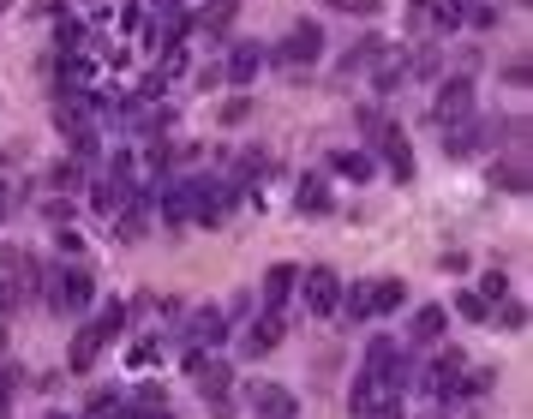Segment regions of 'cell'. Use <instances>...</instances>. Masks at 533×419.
Instances as JSON below:
<instances>
[{
  "label": "cell",
  "mask_w": 533,
  "mask_h": 419,
  "mask_svg": "<svg viewBox=\"0 0 533 419\" xmlns=\"http://www.w3.org/2000/svg\"><path fill=\"white\" fill-rule=\"evenodd\" d=\"M90 300H96V282H90L84 264H60V270H48V282H42V306H48L54 318H84Z\"/></svg>",
  "instance_id": "1"
},
{
  "label": "cell",
  "mask_w": 533,
  "mask_h": 419,
  "mask_svg": "<svg viewBox=\"0 0 533 419\" xmlns=\"http://www.w3.org/2000/svg\"><path fill=\"white\" fill-rule=\"evenodd\" d=\"M318 54H324V24H318V18H300V24L270 48L276 66H318Z\"/></svg>",
  "instance_id": "2"
},
{
  "label": "cell",
  "mask_w": 533,
  "mask_h": 419,
  "mask_svg": "<svg viewBox=\"0 0 533 419\" xmlns=\"http://www.w3.org/2000/svg\"><path fill=\"white\" fill-rule=\"evenodd\" d=\"M474 102H480V90H474V72H456V78H444V84H438L432 120H438V126H462V120H474Z\"/></svg>",
  "instance_id": "3"
},
{
  "label": "cell",
  "mask_w": 533,
  "mask_h": 419,
  "mask_svg": "<svg viewBox=\"0 0 533 419\" xmlns=\"http://www.w3.org/2000/svg\"><path fill=\"white\" fill-rule=\"evenodd\" d=\"M186 192H192V222L198 228H216L222 216H228V204L240 198V186H228V180H186Z\"/></svg>",
  "instance_id": "4"
},
{
  "label": "cell",
  "mask_w": 533,
  "mask_h": 419,
  "mask_svg": "<svg viewBox=\"0 0 533 419\" xmlns=\"http://www.w3.org/2000/svg\"><path fill=\"white\" fill-rule=\"evenodd\" d=\"M294 288H300V300H306V312H312V318H330V312L342 306V276H336L330 264H312Z\"/></svg>",
  "instance_id": "5"
},
{
  "label": "cell",
  "mask_w": 533,
  "mask_h": 419,
  "mask_svg": "<svg viewBox=\"0 0 533 419\" xmlns=\"http://www.w3.org/2000/svg\"><path fill=\"white\" fill-rule=\"evenodd\" d=\"M462 372H468V354H462V348H444V354H438V360H432V366L414 378V384H420L432 402H456V384H462Z\"/></svg>",
  "instance_id": "6"
},
{
  "label": "cell",
  "mask_w": 533,
  "mask_h": 419,
  "mask_svg": "<svg viewBox=\"0 0 533 419\" xmlns=\"http://www.w3.org/2000/svg\"><path fill=\"white\" fill-rule=\"evenodd\" d=\"M264 60H270V48H264V42H234V48H228V60H222V78H228L234 90H246V84L264 72Z\"/></svg>",
  "instance_id": "7"
},
{
  "label": "cell",
  "mask_w": 533,
  "mask_h": 419,
  "mask_svg": "<svg viewBox=\"0 0 533 419\" xmlns=\"http://www.w3.org/2000/svg\"><path fill=\"white\" fill-rule=\"evenodd\" d=\"M372 144H378V156H384V168H390V174H396V180L408 186V180H414V144H408V132H402V126L390 120V126H384V132H378Z\"/></svg>",
  "instance_id": "8"
},
{
  "label": "cell",
  "mask_w": 533,
  "mask_h": 419,
  "mask_svg": "<svg viewBox=\"0 0 533 419\" xmlns=\"http://www.w3.org/2000/svg\"><path fill=\"white\" fill-rule=\"evenodd\" d=\"M186 372H192V384H198V396H204V402H216V396H228V390H234L228 360H204V354H192V348H186Z\"/></svg>",
  "instance_id": "9"
},
{
  "label": "cell",
  "mask_w": 533,
  "mask_h": 419,
  "mask_svg": "<svg viewBox=\"0 0 533 419\" xmlns=\"http://www.w3.org/2000/svg\"><path fill=\"white\" fill-rule=\"evenodd\" d=\"M222 336H228V312H210V306H204V312L186 318V348H192V354H216Z\"/></svg>",
  "instance_id": "10"
},
{
  "label": "cell",
  "mask_w": 533,
  "mask_h": 419,
  "mask_svg": "<svg viewBox=\"0 0 533 419\" xmlns=\"http://www.w3.org/2000/svg\"><path fill=\"white\" fill-rule=\"evenodd\" d=\"M294 204H300V216H336V192H330V174H300V186H294Z\"/></svg>",
  "instance_id": "11"
},
{
  "label": "cell",
  "mask_w": 533,
  "mask_h": 419,
  "mask_svg": "<svg viewBox=\"0 0 533 419\" xmlns=\"http://www.w3.org/2000/svg\"><path fill=\"white\" fill-rule=\"evenodd\" d=\"M294 282H300L294 264H270V270H264V288H258V312H282V306L294 300Z\"/></svg>",
  "instance_id": "12"
},
{
  "label": "cell",
  "mask_w": 533,
  "mask_h": 419,
  "mask_svg": "<svg viewBox=\"0 0 533 419\" xmlns=\"http://www.w3.org/2000/svg\"><path fill=\"white\" fill-rule=\"evenodd\" d=\"M252 419H294L300 408H294V390L288 384H252Z\"/></svg>",
  "instance_id": "13"
},
{
  "label": "cell",
  "mask_w": 533,
  "mask_h": 419,
  "mask_svg": "<svg viewBox=\"0 0 533 419\" xmlns=\"http://www.w3.org/2000/svg\"><path fill=\"white\" fill-rule=\"evenodd\" d=\"M282 336H288V318H282V312H258V318H252V330H246V354H258V360H264V354H276V348H282Z\"/></svg>",
  "instance_id": "14"
},
{
  "label": "cell",
  "mask_w": 533,
  "mask_h": 419,
  "mask_svg": "<svg viewBox=\"0 0 533 419\" xmlns=\"http://www.w3.org/2000/svg\"><path fill=\"white\" fill-rule=\"evenodd\" d=\"M444 330H450V306H420V312L408 318V342H414V348L444 342Z\"/></svg>",
  "instance_id": "15"
},
{
  "label": "cell",
  "mask_w": 533,
  "mask_h": 419,
  "mask_svg": "<svg viewBox=\"0 0 533 419\" xmlns=\"http://www.w3.org/2000/svg\"><path fill=\"white\" fill-rule=\"evenodd\" d=\"M402 84H408V54L384 48V54L372 60V90H378V96H396Z\"/></svg>",
  "instance_id": "16"
},
{
  "label": "cell",
  "mask_w": 533,
  "mask_h": 419,
  "mask_svg": "<svg viewBox=\"0 0 533 419\" xmlns=\"http://www.w3.org/2000/svg\"><path fill=\"white\" fill-rule=\"evenodd\" d=\"M474 150H486V144H480V114L462 120V126H444V156H450V162H468Z\"/></svg>",
  "instance_id": "17"
},
{
  "label": "cell",
  "mask_w": 533,
  "mask_h": 419,
  "mask_svg": "<svg viewBox=\"0 0 533 419\" xmlns=\"http://www.w3.org/2000/svg\"><path fill=\"white\" fill-rule=\"evenodd\" d=\"M102 348H108V342H102V330H96V324H78V336H72V354H66V366H72V372H90V366L102 360Z\"/></svg>",
  "instance_id": "18"
},
{
  "label": "cell",
  "mask_w": 533,
  "mask_h": 419,
  "mask_svg": "<svg viewBox=\"0 0 533 419\" xmlns=\"http://www.w3.org/2000/svg\"><path fill=\"white\" fill-rule=\"evenodd\" d=\"M396 354H402V348H396L390 336H372V342H366V360H360V372L384 384V378H390V366H396Z\"/></svg>",
  "instance_id": "19"
},
{
  "label": "cell",
  "mask_w": 533,
  "mask_h": 419,
  "mask_svg": "<svg viewBox=\"0 0 533 419\" xmlns=\"http://www.w3.org/2000/svg\"><path fill=\"white\" fill-rule=\"evenodd\" d=\"M384 48H390L384 36H360V42H348V48H342V72H372V60H378Z\"/></svg>",
  "instance_id": "20"
},
{
  "label": "cell",
  "mask_w": 533,
  "mask_h": 419,
  "mask_svg": "<svg viewBox=\"0 0 533 419\" xmlns=\"http://www.w3.org/2000/svg\"><path fill=\"white\" fill-rule=\"evenodd\" d=\"M330 174L366 186V180H372V156H366V150H336V156H330Z\"/></svg>",
  "instance_id": "21"
},
{
  "label": "cell",
  "mask_w": 533,
  "mask_h": 419,
  "mask_svg": "<svg viewBox=\"0 0 533 419\" xmlns=\"http://www.w3.org/2000/svg\"><path fill=\"white\" fill-rule=\"evenodd\" d=\"M234 18H240V0H204V12H198V30H210V36H228V30H234Z\"/></svg>",
  "instance_id": "22"
},
{
  "label": "cell",
  "mask_w": 533,
  "mask_h": 419,
  "mask_svg": "<svg viewBox=\"0 0 533 419\" xmlns=\"http://www.w3.org/2000/svg\"><path fill=\"white\" fill-rule=\"evenodd\" d=\"M486 180H492L498 192H528V168H522V162H492Z\"/></svg>",
  "instance_id": "23"
},
{
  "label": "cell",
  "mask_w": 533,
  "mask_h": 419,
  "mask_svg": "<svg viewBox=\"0 0 533 419\" xmlns=\"http://www.w3.org/2000/svg\"><path fill=\"white\" fill-rule=\"evenodd\" d=\"M408 306V282H372V318L378 312H402Z\"/></svg>",
  "instance_id": "24"
},
{
  "label": "cell",
  "mask_w": 533,
  "mask_h": 419,
  "mask_svg": "<svg viewBox=\"0 0 533 419\" xmlns=\"http://www.w3.org/2000/svg\"><path fill=\"white\" fill-rule=\"evenodd\" d=\"M336 312H348L354 324H360V318H372V282H354V288H342V306H336Z\"/></svg>",
  "instance_id": "25"
},
{
  "label": "cell",
  "mask_w": 533,
  "mask_h": 419,
  "mask_svg": "<svg viewBox=\"0 0 533 419\" xmlns=\"http://www.w3.org/2000/svg\"><path fill=\"white\" fill-rule=\"evenodd\" d=\"M462 12H468V0H426V12H420V18H432L438 30H456V24H462Z\"/></svg>",
  "instance_id": "26"
},
{
  "label": "cell",
  "mask_w": 533,
  "mask_h": 419,
  "mask_svg": "<svg viewBox=\"0 0 533 419\" xmlns=\"http://www.w3.org/2000/svg\"><path fill=\"white\" fill-rule=\"evenodd\" d=\"M258 174H270V156H264V150H240V156H234V186H246V180H258Z\"/></svg>",
  "instance_id": "27"
},
{
  "label": "cell",
  "mask_w": 533,
  "mask_h": 419,
  "mask_svg": "<svg viewBox=\"0 0 533 419\" xmlns=\"http://www.w3.org/2000/svg\"><path fill=\"white\" fill-rule=\"evenodd\" d=\"M48 186H54L60 198H72V192L84 186V168H78V162H54V168H48Z\"/></svg>",
  "instance_id": "28"
},
{
  "label": "cell",
  "mask_w": 533,
  "mask_h": 419,
  "mask_svg": "<svg viewBox=\"0 0 533 419\" xmlns=\"http://www.w3.org/2000/svg\"><path fill=\"white\" fill-rule=\"evenodd\" d=\"M126 318H132V312H126V306H120V300H114V306H102V312H96V318H90V324H96V330H102V342H114V336H126Z\"/></svg>",
  "instance_id": "29"
},
{
  "label": "cell",
  "mask_w": 533,
  "mask_h": 419,
  "mask_svg": "<svg viewBox=\"0 0 533 419\" xmlns=\"http://www.w3.org/2000/svg\"><path fill=\"white\" fill-rule=\"evenodd\" d=\"M444 72V48H420L408 54V78H438Z\"/></svg>",
  "instance_id": "30"
},
{
  "label": "cell",
  "mask_w": 533,
  "mask_h": 419,
  "mask_svg": "<svg viewBox=\"0 0 533 419\" xmlns=\"http://www.w3.org/2000/svg\"><path fill=\"white\" fill-rule=\"evenodd\" d=\"M216 120H222V126H246V120H252V96H246V90H234V96L222 102V114H216Z\"/></svg>",
  "instance_id": "31"
},
{
  "label": "cell",
  "mask_w": 533,
  "mask_h": 419,
  "mask_svg": "<svg viewBox=\"0 0 533 419\" xmlns=\"http://www.w3.org/2000/svg\"><path fill=\"white\" fill-rule=\"evenodd\" d=\"M474 294H480V300H486V306H498V300H510V276H504V270H486V276H480V288H474Z\"/></svg>",
  "instance_id": "32"
},
{
  "label": "cell",
  "mask_w": 533,
  "mask_h": 419,
  "mask_svg": "<svg viewBox=\"0 0 533 419\" xmlns=\"http://www.w3.org/2000/svg\"><path fill=\"white\" fill-rule=\"evenodd\" d=\"M378 390H384V384H378V378H366V372H360V378H354V390H348V408H354V414H366V408H372V402H378Z\"/></svg>",
  "instance_id": "33"
},
{
  "label": "cell",
  "mask_w": 533,
  "mask_h": 419,
  "mask_svg": "<svg viewBox=\"0 0 533 419\" xmlns=\"http://www.w3.org/2000/svg\"><path fill=\"white\" fill-rule=\"evenodd\" d=\"M360 419H408V408H402V396H396V390H378V402H372Z\"/></svg>",
  "instance_id": "34"
},
{
  "label": "cell",
  "mask_w": 533,
  "mask_h": 419,
  "mask_svg": "<svg viewBox=\"0 0 533 419\" xmlns=\"http://www.w3.org/2000/svg\"><path fill=\"white\" fill-rule=\"evenodd\" d=\"M354 120H360V132H366V138H378V132L390 126V114H384L378 102H366V108H354Z\"/></svg>",
  "instance_id": "35"
},
{
  "label": "cell",
  "mask_w": 533,
  "mask_h": 419,
  "mask_svg": "<svg viewBox=\"0 0 533 419\" xmlns=\"http://www.w3.org/2000/svg\"><path fill=\"white\" fill-rule=\"evenodd\" d=\"M456 312H462L468 324H492V306H486L480 294H456Z\"/></svg>",
  "instance_id": "36"
},
{
  "label": "cell",
  "mask_w": 533,
  "mask_h": 419,
  "mask_svg": "<svg viewBox=\"0 0 533 419\" xmlns=\"http://www.w3.org/2000/svg\"><path fill=\"white\" fill-rule=\"evenodd\" d=\"M24 306V288H18V276H0V318H12Z\"/></svg>",
  "instance_id": "37"
},
{
  "label": "cell",
  "mask_w": 533,
  "mask_h": 419,
  "mask_svg": "<svg viewBox=\"0 0 533 419\" xmlns=\"http://www.w3.org/2000/svg\"><path fill=\"white\" fill-rule=\"evenodd\" d=\"M462 18H468V24H474V30H498V18H504V12H498V6H486V0H480V6H474V12H462Z\"/></svg>",
  "instance_id": "38"
},
{
  "label": "cell",
  "mask_w": 533,
  "mask_h": 419,
  "mask_svg": "<svg viewBox=\"0 0 533 419\" xmlns=\"http://www.w3.org/2000/svg\"><path fill=\"white\" fill-rule=\"evenodd\" d=\"M42 216H48L54 228H72V198H48V204H42Z\"/></svg>",
  "instance_id": "39"
},
{
  "label": "cell",
  "mask_w": 533,
  "mask_h": 419,
  "mask_svg": "<svg viewBox=\"0 0 533 419\" xmlns=\"http://www.w3.org/2000/svg\"><path fill=\"white\" fill-rule=\"evenodd\" d=\"M498 306H504V312H498L504 330H522V324H528V306H522V300H498Z\"/></svg>",
  "instance_id": "40"
},
{
  "label": "cell",
  "mask_w": 533,
  "mask_h": 419,
  "mask_svg": "<svg viewBox=\"0 0 533 419\" xmlns=\"http://www.w3.org/2000/svg\"><path fill=\"white\" fill-rule=\"evenodd\" d=\"M54 36H60V48H72V42H84V24H78V18H60Z\"/></svg>",
  "instance_id": "41"
},
{
  "label": "cell",
  "mask_w": 533,
  "mask_h": 419,
  "mask_svg": "<svg viewBox=\"0 0 533 419\" xmlns=\"http://www.w3.org/2000/svg\"><path fill=\"white\" fill-rule=\"evenodd\" d=\"M438 270H450V276H462V270H468V252H444V258H438Z\"/></svg>",
  "instance_id": "42"
},
{
  "label": "cell",
  "mask_w": 533,
  "mask_h": 419,
  "mask_svg": "<svg viewBox=\"0 0 533 419\" xmlns=\"http://www.w3.org/2000/svg\"><path fill=\"white\" fill-rule=\"evenodd\" d=\"M504 78H510V84H528L533 66H528V60H510V66H504Z\"/></svg>",
  "instance_id": "43"
},
{
  "label": "cell",
  "mask_w": 533,
  "mask_h": 419,
  "mask_svg": "<svg viewBox=\"0 0 533 419\" xmlns=\"http://www.w3.org/2000/svg\"><path fill=\"white\" fill-rule=\"evenodd\" d=\"M54 240H60V252H72V258H78V252H84V240H78V234H72V228H60V234H54Z\"/></svg>",
  "instance_id": "44"
},
{
  "label": "cell",
  "mask_w": 533,
  "mask_h": 419,
  "mask_svg": "<svg viewBox=\"0 0 533 419\" xmlns=\"http://www.w3.org/2000/svg\"><path fill=\"white\" fill-rule=\"evenodd\" d=\"M210 419H234V402H228V396H216V408H210Z\"/></svg>",
  "instance_id": "45"
},
{
  "label": "cell",
  "mask_w": 533,
  "mask_h": 419,
  "mask_svg": "<svg viewBox=\"0 0 533 419\" xmlns=\"http://www.w3.org/2000/svg\"><path fill=\"white\" fill-rule=\"evenodd\" d=\"M378 6H384V0H354V12H360V18H372Z\"/></svg>",
  "instance_id": "46"
},
{
  "label": "cell",
  "mask_w": 533,
  "mask_h": 419,
  "mask_svg": "<svg viewBox=\"0 0 533 419\" xmlns=\"http://www.w3.org/2000/svg\"><path fill=\"white\" fill-rule=\"evenodd\" d=\"M6 216H12V192L0 186V228H6Z\"/></svg>",
  "instance_id": "47"
},
{
  "label": "cell",
  "mask_w": 533,
  "mask_h": 419,
  "mask_svg": "<svg viewBox=\"0 0 533 419\" xmlns=\"http://www.w3.org/2000/svg\"><path fill=\"white\" fill-rule=\"evenodd\" d=\"M324 6H336V12H354V0H324Z\"/></svg>",
  "instance_id": "48"
},
{
  "label": "cell",
  "mask_w": 533,
  "mask_h": 419,
  "mask_svg": "<svg viewBox=\"0 0 533 419\" xmlns=\"http://www.w3.org/2000/svg\"><path fill=\"white\" fill-rule=\"evenodd\" d=\"M42 419H66V414H60V408H54V414H42Z\"/></svg>",
  "instance_id": "49"
},
{
  "label": "cell",
  "mask_w": 533,
  "mask_h": 419,
  "mask_svg": "<svg viewBox=\"0 0 533 419\" xmlns=\"http://www.w3.org/2000/svg\"><path fill=\"white\" fill-rule=\"evenodd\" d=\"M414 12H426V0H414Z\"/></svg>",
  "instance_id": "50"
},
{
  "label": "cell",
  "mask_w": 533,
  "mask_h": 419,
  "mask_svg": "<svg viewBox=\"0 0 533 419\" xmlns=\"http://www.w3.org/2000/svg\"><path fill=\"white\" fill-rule=\"evenodd\" d=\"M0 419H6V396H0Z\"/></svg>",
  "instance_id": "51"
},
{
  "label": "cell",
  "mask_w": 533,
  "mask_h": 419,
  "mask_svg": "<svg viewBox=\"0 0 533 419\" xmlns=\"http://www.w3.org/2000/svg\"><path fill=\"white\" fill-rule=\"evenodd\" d=\"M6 6H12V0H0V12H6Z\"/></svg>",
  "instance_id": "52"
}]
</instances>
